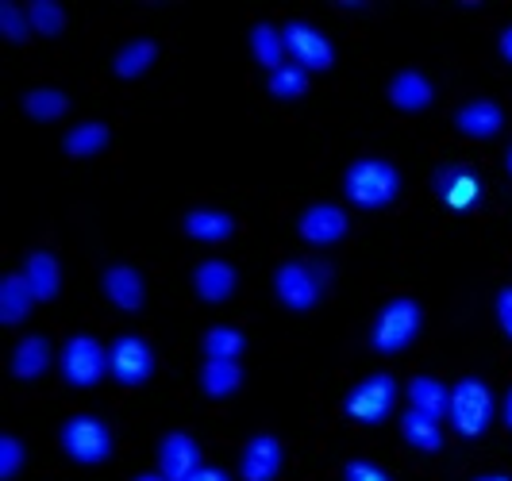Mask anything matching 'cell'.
<instances>
[{
	"label": "cell",
	"instance_id": "6da1fadb",
	"mask_svg": "<svg viewBox=\"0 0 512 481\" xmlns=\"http://www.w3.org/2000/svg\"><path fill=\"white\" fill-rule=\"evenodd\" d=\"M401 170L385 158H355L343 174V197L355 204V208H389V204L401 197Z\"/></svg>",
	"mask_w": 512,
	"mask_h": 481
},
{
	"label": "cell",
	"instance_id": "7a4b0ae2",
	"mask_svg": "<svg viewBox=\"0 0 512 481\" xmlns=\"http://www.w3.org/2000/svg\"><path fill=\"white\" fill-rule=\"evenodd\" d=\"M424 328V308L412 297H393L378 308L374 324H370V351L378 355H401L409 351L412 339Z\"/></svg>",
	"mask_w": 512,
	"mask_h": 481
},
{
	"label": "cell",
	"instance_id": "3957f363",
	"mask_svg": "<svg viewBox=\"0 0 512 481\" xmlns=\"http://www.w3.org/2000/svg\"><path fill=\"white\" fill-rule=\"evenodd\" d=\"M493 412H497V401H493V389H489L482 378H459L451 385V408H447V420L455 435L462 439H482L493 424Z\"/></svg>",
	"mask_w": 512,
	"mask_h": 481
},
{
	"label": "cell",
	"instance_id": "277c9868",
	"mask_svg": "<svg viewBox=\"0 0 512 481\" xmlns=\"http://www.w3.org/2000/svg\"><path fill=\"white\" fill-rule=\"evenodd\" d=\"M58 447L74 458L77 466H101L112 455V431L101 416L77 412L58 428Z\"/></svg>",
	"mask_w": 512,
	"mask_h": 481
},
{
	"label": "cell",
	"instance_id": "5b68a950",
	"mask_svg": "<svg viewBox=\"0 0 512 481\" xmlns=\"http://www.w3.org/2000/svg\"><path fill=\"white\" fill-rule=\"evenodd\" d=\"M58 370H62V381L74 385V389H93L101 385L104 374H108V347L101 339L77 331L62 343V355H58Z\"/></svg>",
	"mask_w": 512,
	"mask_h": 481
},
{
	"label": "cell",
	"instance_id": "8992f818",
	"mask_svg": "<svg viewBox=\"0 0 512 481\" xmlns=\"http://www.w3.org/2000/svg\"><path fill=\"white\" fill-rule=\"evenodd\" d=\"M393 408H397V378L393 374H370L343 397V412L355 424H382L389 420Z\"/></svg>",
	"mask_w": 512,
	"mask_h": 481
},
{
	"label": "cell",
	"instance_id": "52a82bcc",
	"mask_svg": "<svg viewBox=\"0 0 512 481\" xmlns=\"http://www.w3.org/2000/svg\"><path fill=\"white\" fill-rule=\"evenodd\" d=\"M285 39V54L293 66H301L308 74H320V70H332L335 66V47L332 39L320 31L316 24H305V20H289L282 27Z\"/></svg>",
	"mask_w": 512,
	"mask_h": 481
},
{
	"label": "cell",
	"instance_id": "ba28073f",
	"mask_svg": "<svg viewBox=\"0 0 512 481\" xmlns=\"http://www.w3.org/2000/svg\"><path fill=\"white\" fill-rule=\"evenodd\" d=\"M324 293V270L320 266H305V262H282L274 270V297L289 308V312H312Z\"/></svg>",
	"mask_w": 512,
	"mask_h": 481
},
{
	"label": "cell",
	"instance_id": "9c48e42d",
	"mask_svg": "<svg viewBox=\"0 0 512 481\" xmlns=\"http://www.w3.org/2000/svg\"><path fill=\"white\" fill-rule=\"evenodd\" d=\"M108 374L120 381V385H147L154 378V347L143 335H116L108 343Z\"/></svg>",
	"mask_w": 512,
	"mask_h": 481
},
{
	"label": "cell",
	"instance_id": "30bf717a",
	"mask_svg": "<svg viewBox=\"0 0 512 481\" xmlns=\"http://www.w3.org/2000/svg\"><path fill=\"white\" fill-rule=\"evenodd\" d=\"M285 466V447L278 435L258 431L247 439L243 455H239V478L243 481H278Z\"/></svg>",
	"mask_w": 512,
	"mask_h": 481
},
{
	"label": "cell",
	"instance_id": "8fae6325",
	"mask_svg": "<svg viewBox=\"0 0 512 481\" xmlns=\"http://www.w3.org/2000/svg\"><path fill=\"white\" fill-rule=\"evenodd\" d=\"M347 231H351V220H347V212L339 204H308L301 212V220H297V235L312 247H335Z\"/></svg>",
	"mask_w": 512,
	"mask_h": 481
},
{
	"label": "cell",
	"instance_id": "7c38bea8",
	"mask_svg": "<svg viewBox=\"0 0 512 481\" xmlns=\"http://www.w3.org/2000/svg\"><path fill=\"white\" fill-rule=\"evenodd\" d=\"M201 466H205L201 462V443L189 431H170L158 443V474L166 481H185L189 474H197Z\"/></svg>",
	"mask_w": 512,
	"mask_h": 481
},
{
	"label": "cell",
	"instance_id": "4fadbf2b",
	"mask_svg": "<svg viewBox=\"0 0 512 481\" xmlns=\"http://www.w3.org/2000/svg\"><path fill=\"white\" fill-rule=\"evenodd\" d=\"M104 297L116 304L120 312H139L143 301H147V285H143V274L135 270V266H124V262H116V266H108L104 270Z\"/></svg>",
	"mask_w": 512,
	"mask_h": 481
},
{
	"label": "cell",
	"instance_id": "5bb4252c",
	"mask_svg": "<svg viewBox=\"0 0 512 481\" xmlns=\"http://www.w3.org/2000/svg\"><path fill=\"white\" fill-rule=\"evenodd\" d=\"M432 185H436L439 197L451 208H459V212H466V208H474V204L482 201V181L466 166H439Z\"/></svg>",
	"mask_w": 512,
	"mask_h": 481
},
{
	"label": "cell",
	"instance_id": "9a60e30c",
	"mask_svg": "<svg viewBox=\"0 0 512 481\" xmlns=\"http://www.w3.org/2000/svg\"><path fill=\"white\" fill-rule=\"evenodd\" d=\"M235 285H239V274H235V266L224 262V258H208V262H201L193 270V289L208 304H224L235 293Z\"/></svg>",
	"mask_w": 512,
	"mask_h": 481
},
{
	"label": "cell",
	"instance_id": "2e32d148",
	"mask_svg": "<svg viewBox=\"0 0 512 481\" xmlns=\"http://www.w3.org/2000/svg\"><path fill=\"white\" fill-rule=\"evenodd\" d=\"M20 274H24L27 289L35 293V301H54L62 289V266L51 251H31L20 266Z\"/></svg>",
	"mask_w": 512,
	"mask_h": 481
},
{
	"label": "cell",
	"instance_id": "e0dca14e",
	"mask_svg": "<svg viewBox=\"0 0 512 481\" xmlns=\"http://www.w3.org/2000/svg\"><path fill=\"white\" fill-rule=\"evenodd\" d=\"M436 101V85L420 70H401L389 81V104L401 112H424L428 104Z\"/></svg>",
	"mask_w": 512,
	"mask_h": 481
},
{
	"label": "cell",
	"instance_id": "ac0fdd59",
	"mask_svg": "<svg viewBox=\"0 0 512 481\" xmlns=\"http://www.w3.org/2000/svg\"><path fill=\"white\" fill-rule=\"evenodd\" d=\"M455 127L466 139H493L505 127V112L497 101H470L455 112Z\"/></svg>",
	"mask_w": 512,
	"mask_h": 481
},
{
	"label": "cell",
	"instance_id": "d6986e66",
	"mask_svg": "<svg viewBox=\"0 0 512 481\" xmlns=\"http://www.w3.org/2000/svg\"><path fill=\"white\" fill-rule=\"evenodd\" d=\"M181 231L197 243H224L235 235V220L220 208H193L181 216Z\"/></svg>",
	"mask_w": 512,
	"mask_h": 481
},
{
	"label": "cell",
	"instance_id": "ffe728a7",
	"mask_svg": "<svg viewBox=\"0 0 512 481\" xmlns=\"http://www.w3.org/2000/svg\"><path fill=\"white\" fill-rule=\"evenodd\" d=\"M47 366H51V339L47 335H24L12 351V378L35 381L47 374Z\"/></svg>",
	"mask_w": 512,
	"mask_h": 481
},
{
	"label": "cell",
	"instance_id": "44dd1931",
	"mask_svg": "<svg viewBox=\"0 0 512 481\" xmlns=\"http://www.w3.org/2000/svg\"><path fill=\"white\" fill-rule=\"evenodd\" d=\"M247 43H251V54H255V62L266 70V74H274V70H282L285 62H289V54H285V39H282V27L274 24H255L251 27V35H247Z\"/></svg>",
	"mask_w": 512,
	"mask_h": 481
},
{
	"label": "cell",
	"instance_id": "7402d4cb",
	"mask_svg": "<svg viewBox=\"0 0 512 481\" xmlns=\"http://www.w3.org/2000/svg\"><path fill=\"white\" fill-rule=\"evenodd\" d=\"M409 408L443 420L447 408H451V389L439 378H432V374H416V378L409 381Z\"/></svg>",
	"mask_w": 512,
	"mask_h": 481
},
{
	"label": "cell",
	"instance_id": "603a6c76",
	"mask_svg": "<svg viewBox=\"0 0 512 481\" xmlns=\"http://www.w3.org/2000/svg\"><path fill=\"white\" fill-rule=\"evenodd\" d=\"M31 304H35V293L27 289L24 274H8L0 281V324L4 328H16L31 316Z\"/></svg>",
	"mask_w": 512,
	"mask_h": 481
},
{
	"label": "cell",
	"instance_id": "cb8c5ba5",
	"mask_svg": "<svg viewBox=\"0 0 512 481\" xmlns=\"http://www.w3.org/2000/svg\"><path fill=\"white\" fill-rule=\"evenodd\" d=\"M401 435H405V443H409V447L424 451V455L443 451V428H439V420L436 416L416 412V408H409V412L401 416Z\"/></svg>",
	"mask_w": 512,
	"mask_h": 481
},
{
	"label": "cell",
	"instance_id": "d4e9b609",
	"mask_svg": "<svg viewBox=\"0 0 512 481\" xmlns=\"http://www.w3.org/2000/svg\"><path fill=\"white\" fill-rule=\"evenodd\" d=\"M154 58H158V43L154 39H131L124 43L116 58H112V74L131 81V77H143L147 70L154 66Z\"/></svg>",
	"mask_w": 512,
	"mask_h": 481
},
{
	"label": "cell",
	"instance_id": "484cf974",
	"mask_svg": "<svg viewBox=\"0 0 512 481\" xmlns=\"http://www.w3.org/2000/svg\"><path fill=\"white\" fill-rule=\"evenodd\" d=\"M243 385V366L239 362H220V358H205V370H201V389H205L212 401H224L231 393H239Z\"/></svg>",
	"mask_w": 512,
	"mask_h": 481
},
{
	"label": "cell",
	"instance_id": "4316f807",
	"mask_svg": "<svg viewBox=\"0 0 512 481\" xmlns=\"http://www.w3.org/2000/svg\"><path fill=\"white\" fill-rule=\"evenodd\" d=\"M108 139H112L108 124H101V120H85V124H77L66 131L62 147H66L70 158H93V154H101L104 147H108Z\"/></svg>",
	"mask_w": 512,
	"mask_h": 481
},
{
	"label": "cell",
	"instance_id": "83f0119b",
	"mask_svg": "<svg viewBox=\"0 0 512 481\" xmlns=\"http://www.w3.org/2000/svg\"><path fill=\"white\" fill-rule=\"evenodd\" d=\"M201 347H205V358L239 362V358H243V351H247V335H243L239 328H231V324H216V328L205 331Z\"/></svg>",
	"mask_w": 512,
	"mask_h": 481
},
{
	"label": "cell",
	"instance_id": "f1b7e54d",
	"mask_svg": "<svg viewBox=\"0 0 512 481\" xmlns=\"http://www.w3.org/2000/svg\"><path fill=\"white\" fill-rule=\"evenodd\" d=\"M24 112L31 120H39V124H51V120H62V116L70 112V97H66L62 89L43 85V89L24 93Z\"/></svg>",
	"mask_w": 512,
	"mask_h": 481
},
{
	"label": "cell",
	"instance_id": "f546056e",
	"mask_svg": "<svg viewBox=\"0 0 512 481\" xmlns=\"http://www.w3.org/2000/svg\"><path fill=\"white\" fill-rule=\"evenodd\" d=\"M266 89H270V97H278V101H297V97L308 93V70L285 62L282 70H274V74L266 77Z\"/></svg>",
	"mask_w": 512,
	"mask_h": 481
},
{
	"label": "cell",
	"instance_id": "4dcf8cb0",
	"mask_svg": "<svg viewBox=\"0 0 512 481\" xmlns=\"http://www.w3.org/2000/svg\"><path fill=\"white\" fill-rule=\"evenodd\" d=\"M27 20H31V31H39L43 39H54V35L66 31V12H62V4H54V0H31Z\"/></svg>",
	"mask_w": 512,
	"mask_h": 481
},
{
	"label": "cell",
	"instance_id": "1f68e13d",
	"mask_svg": "<svg viewBox=\"0 0 512 481\" xmlns=\"http://www.w3.org/2000/svg\"><path fill=\"white\" fill-rule=\"evenodd\" d=\"M0 31H4V39H8V43H27V35H31L27 8L12 4V0H4V4H0Z\"/></svg>",
	"mask_w": 512,
	"mask_h": 481
},
{
	"label": "cell",
	"instance_id": "d6a6232c",
	"mask_svg": "<svg viewBox=\"0 0 512 481\" xmlns=\"http://www.w3.org/2000/svg\"><path fill=\"white\" fill-rule=\"evenodd\" d=\"M24 466V443L16 435H0V481H12Z\"/></svg>",
	"mask_w": 512,
	"mask_h": 481
},
{
	"label": "cell",
	"instance_id": "836d02e7",
	"mask_svg": "<svg viewBox=\"0 0 512 481\" xmlns=\"http://www.w3.org/2000/svg\"><path fill=\"white\" fill-rule=\"evenodd\" d=\"M343 481H393L385 474L378 462H366V458H351L343 466Z\"/></svg>",
	"mask_w": 512,
	"mask_h": 481
},
{
	"label": "cell",
	"instance_id": "e575fe53",
	"mask_svg": "<svg viewBox=\"0 0 512 481\" xmlns=\"http://www.w3.org/2000/svg\"><path fill=\"white\" fill-rule=\"evenodd\" d=\"M493 308H497V324H501V331L512 339V285H505V289L497 293Z\"/></svg>",
	"mask_w": 512,
	"mask_h": 481
},
{
	"label": "cell",
	"instance_id": "d590c367",
	"mask_svg": "<svg viewBox=\"0 0 512 481\" xmlns=\"http://www.w3.org/2000/svg\"><path fill=\"white\" fill-rule=\"evenodd\" d=\"M185 481H231L228 470H220V466H201L197 474H189Z\"/></svg>",
	"mask_w": 512,
	"mask_h": 481
},
{
	"label": "cell",
	"instance_id": "8d00e7d4",
	"mask_svg": "<svg viewBox=\"0 0 512 481\" xmlns=\"http://www.w3.org/2000/svg\"><path fill=\"white\" fill-rule=\"evenodd\" d=\"M497 47H501V58H505V62H512V24L501 31V43H497Z\"/></svg>",
	"mask_w": 512,
	"mask_h": 481
},
{
	"label": "cell",
	"instance_id": "74e56055",
	"mask_svg": "<svg viewBox=\"0 0 512 481\" xmlns=\"http://www.w3.org/2000/svg\"><path fill=\"white\" fill-rule=\"evenodd\" d=\"M501 420H505V428L512 431V385H509V393H505V401H501Z\"/></svg>",
	"mask_w": 512,
	"mask_h": 481
},
{
	"label": "cell",
	"instance_id": "f35d334b",
	"mask_svg": "<svg viewBox=\"0 0 512 481\" xmlns=\"http://www.w3.org/2000/svg\"><path fill=\"white\" fill-rule=\"evenodd\" d=\"M474 481H512L509 474H482V478H474Z\"/></svg>",
	"mask_w": 512,
	"mask_h": 481
},
{
	"label": "cell",
	"instance_id": "ab89813d",
	"mask_svg": "<svg viewBox=\"0 0 512 481\" xmlns=\"http://www.w3.org/2000/svg\"><path fill=\"white\" fill-rule=\"evenodd\" d=\"M135 481H166V478H162V474H154V470H151V474H139Z\"/></svg>",
	"mask_w": 512,
	"mask_h": 481
},
{
	"label": "cell",
	"instance_id": "60d3db41",
	"mask_svg": "<svg viewBox=\"0 0 512 481\" xmlns=\"http://www.w3.org/2000/svg\"><path fill=\"white\" fill-rule=\"evenodd\" d=\"M505 166H509V174H512V147H509V154H505Z\"/></svg>",
	"mask_w": 512,
	"mask_h": 481
}]
</instances>
